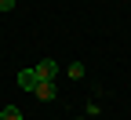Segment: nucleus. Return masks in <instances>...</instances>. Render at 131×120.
I'll use <instances>...</instances> for the list:
<instances>
[{"label": "nucleus", "instance_id": "6", "mask_svg": "<svg viewBox=\"0 0 131 120\" xmlns=\"http://www.w3.org/2000/svg\"><path fill=\"white\" fill-rule=\"evenodd\" d=\"M15 7V0H0V11H11Z\"/></svg>", "mask_w": 131, "mask_h": 120}, {"label": "nucleus", "instance_id": "3", "mask_svg": "<svg viewBox=\"0 0 131 120\" xmlns=\"http://www.w3.org/2000/svg\"><path fill=\"white\" fill-rule=\"evenodd\" d=\"M33 95H37L40 102H51V98L58 95V88H55V80H40V84H37V91H33Z\"/></svg>", "mask_w": 131, "mask_h": 120}, {"label": "nucleus", "instance_id": "4", "mask_svg": "<svg viewBox=\"0 0 131 120\" xmlns=\"http://www.w3.org/2000/svg\"><path fill=\"white\" fill-rule=\"evenodd\" d=\"M0 120H22V109L18 106H4L0 109Z\"/></svg>", "mask_w": 131, "mask_h": 120}, {"label": "nucleus", "instance_id": "1", "mask_svg": "<svg viewBox=\"0 0 131 120\" xmlns=\"http://www.w3.org/2000/svg\"><path fill=\"white\" fill-rule=\"evenodd\" d=\"M33 69H37V80H55V77H58V62L44 58V62H37V66H33Z\"/></svg>", "mask_w": 131, "mask_h": 120}, {"label": "nucleus", "instance_id": "2", "mask_svg": "<svg viewBox=\"0 0 131 120\" xmlns=\"http://www.w3.org/2000/svg\"><path fill=\"white\" fill-rule=\"evenodd\" d=\"M15 80H18V88H26V91H37V69H18V77H15Z\"/></svg>", "mask_w": 131, "mask_h": 120}, {"label": "nucleus", "instance_id": "5", "mask_svg": "<svg viewBox=\"0 0 131 120\" xmlns=\"http://www.w3.org/2000/svg\"><path fill=\"white\" fill-rule=\"evenodd\" d=\"M66 73H69L73 80H80V77H84V62H69V69H66Z\"/></svg>", "mask_w": 131, "mask_h": 120}]
</instances>
